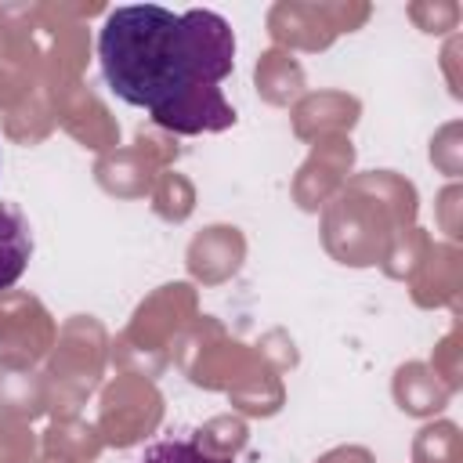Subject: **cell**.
I'll use <instances>...</instances> for the list:
<instances>
[{"label": "cell", "instance_id": "1", "mask_svg": "<svg viewBox=\"0 0 463 463\" xmlns=\"http://www.w3.org/2000/svg\"><path fill=\"white\" fill-rule=\"evenodd\" d=\"M98 61L109 90L174 134H217L235 123L221 80L235 65L232 25L217 11L174 14L159 4H127L98 29Z\"/></svg>", "mask_w": 463, "mask_h": 463}, {"label": "cell", "instance_id": "2", "mask_svg": "<svg viewBox=\"0 0 463 463\" xmlns=\"http://www.w3.org/2000/svg\"><path fill=\"white\" fill-rule=\"evenodd\" d=\"M33 257V232L14 203H0V289L14 286Z\"/></svg>", "mask_w": 463, "mask_h": 463}, {"label": "cell", "instance_id": "3", "mask_svg": "<svg viewBox=\"0 0 463 463\" xmlns=\"http://www.w3.org/2000/svg\"><path fill=\"white\" fill-rule=\"evenodd\" d=\"M137 463H221V459L206 456L195 438H163V441H152Z\"/></svg>", "mask_w": 463, "mask_h": 463}]
</instances>
